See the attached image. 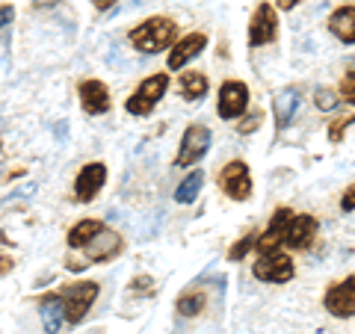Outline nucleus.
I'll return each mask as SVG.
<instances>
[{
    "label": "nucleus",
    "mask_w": 355,
    "mask_h": 334,
    "mask_svg": "<svg viewBox=\"0 0 355 334\" xmlns=\"http://www.w3.org/2000/svg\"><path fill=\"white\" fill-rule=\"evenodd\" d=\"M175 36H178L175 21L166 18V15H154V18H146L142 24L133 27L128 39L139 53H160L166 48H172Z\"/></svg>",
    "instance_id": "obj_1"
},
{
    "label": "nucleus",
    "mask_w": 355,
    "mask_h": 334,
    "mask_svg": "<svg viewBox=\"0 0 355 334\" xmlns=\"http://www.w3.org/2000/svg\"><path fill=\"white\" fill-rule=\"evenodd\" d=\"M98 293H101V287H98V281H77V284L62 287V290H60L57 296L62 299L65 322H71V326H80L83 317L89 314V308L95 305Z\"/></svg>",
    "instance_id": "obj_2"
},
{
    "label": "nucleus",
    "mask_w": 355,
    "mask_h": 334,
    "mask_svg": "<svg viewBox=\"0 0 355 334\" xmlns=\"http://www.w3.org/2000/svg\"><path fill=\"white\" fill-rule=\"evenodd\" d=\"M166 89H169V74H151L146 77L139 86H137V92H133L128 101H125V109L130 116H148L154 107L160 104V98L166 95Z\"/></svg>",
    "instance_id": "obj_3"
},
{
    "label": "nucleus",
    "mask_w": 355,
    "mask_h": 334,
    "mask_svg": "<svg viewBox=\"0 0 355 334\" xmlns=\"http://www.w3.org/2000/svg\"><path fill=\"white\" fill-rule=\"evenodd\" d=\"M219 189L231 202H249L252 198V172H249L246 160L225 163V169L219 172Z\"/></svg>",
    "instance_id": "obj_4"
},
{
    "label": "nucleus",
    "mask_w": 355,
    "mask_h": 334,
    "mask_svg": "<svg viewBox=\"0 0 355 334\" xmlns=\"http://www.w3.org/2000/svg\"><path fill=\"white\" fill-rule=\"evenodd\" d=\"M210 139H214V133H210L207 125H190L181 137V148H178L175 166H196L207 154Z\"/></svg>",
    "instance_id": "obj_5"
},
{
    "label": "nucleus",
    "mask_w": 355,
    "mask_h": 334,
    "mask_svg": "<svg viewBox=\"0 0 355 334\" xmlns=\"http://www.w3.org/2000/svg\"><path fill=\"white\" fill-rule=\"evenodd\" d=\"M77 252H83V261L86 263H107V261H113L119 258L121 252H125V240H121V234L116 231H98L92 240L86 243V246H80Z\"/></svg>",
    "instance_id": "obj_6"
},
{
    "label": "nucleus",
    "mask_w": 355,
    "mask_h": 334,
    "mask_svg": "<svg viewBox=\"0 0 355 334\" xmlns=\"http://www.w3.org/2000/svg\"><path fill=\"white\" fill-rule=\"evenodd\" d=\"M279 39V12L272 9V3H258V9L249 18V44L261 48Z\"/></svg>",
    "instance_id": "obj_7"
},
{
    "label": "nucleus",
    "mask_w": 355,
    "mask_h": 334,
    "mask_svg": "<svg viewBox=\"0 0 355 334\" xmlns=\"http://www.w3.org/2000/svg\"><path fill=\"white\" fill-rule=\"evenodd\" d=\"M252 275L258 281H270V284H287L291 278L296 275V266L293 261L282 252H272V254H261V261H254L252 266Z\"/></svg>",
    "instance_id": "obj_8"
},
{
    "label": "nucleus",
    "mask_w": 355,
    "mask_h": 334,
    "mask_svg": "<svg viewBox=\"0 0 355 334\" xmlns=\"http://www.w3.org/2000/svg\"><path fill=\"white\" fill-rule=\"evenodd\" d=\"M323 305L331 317L338 319H352L355 314V278L347 275L343 281H335L323 296Z\"/></svg>",
    "instance_id": "obj_9"
},
{
    "label": "nucleus",
    "mask_w": 355,
    "mask_h": 334,
    "mask_svg": "<svg viewBox=\"0 0 355 334\" xmlns=\"http://www.w3.org/2000/svg\"><path fill=\"white\" fill-rule=\"evenodd\" d=\"M249 107V86L243 80H225L219 86V101L216 113L222 118H240Z\"/></svg>",
    "instance_id": "obj_10"
},
{
    "label": "nucleus",
    "mask_w": 355,
    "mask_h": 334,
    "mask_svg": "<svg viewBox=\"0 0 355 334\" xmlns=\"http://www.w3.org/2000/svg\"><path fill=\"white\" fill-rule=\"evenodd\" d=\"M104 184H107V166L101 160L86 163L74 177V198L77 202H92V198L101 193Z\"/></svg>",
    "instance_id": "obj_11"
},
{
    "label": "nucleus",
    "mask_w": 355,
    "mask_h": 334,
    "mask_svg": "<svg viewBox=\"0 0 355 334\" xmlns=\"http://www.w3.org/2000/svg\"><path fill=\"white\" fill-rule=\"evenodd\" d=\"M205 48H207V33H187L184 39H178V44H172L166 65H169V71H181L184 65L196 60Z\"/></svg>",
    "instance_id": "obj_12"
},
{
    "label": "nucleus",
    "mask_w": 355,
    "mask_h": 334,
    "mask_svg": "<svg viewBox=\"0 0 355 334\" xmlns=\"http://www.w3.org/2000/svg\"><path fill=\"white\" fill-rule=\"evenodd\" d=\"M317 219L311 216V213H293L291 222H287V228H284V246H291V249H308L311 243H314L317 237Z\"/></svg>",
    "instance_id": "obj_13"
},
{
    "label": "nucleus",
    "mask_w": 355,
    "mask_h": 334,
    "mask_svg": "<svg viewBox=\"0 0 355 334\" xmlns=\"http://www.w3.org/2000/svg\"><path fill=\"white\" fill-rule=\"evenodd\" d=\"M293 216V210L291 207H279L272 213V222L266 225V231L261 234L258 240H254V249H258V254H272V252H279V246H284V228H287V222H291Z\"/></svg>",
    "instance_id": "obj_14"
},
{
    "label": "nucleus",
    "mask_w": 355,
    "mask_h": 334,
    "mask_svg": "<svg viewBox=\"0 0 355 334\" xmlns=\"http://www.w3.org/2000/svg\"><path fill=\"white\" fill-rule=\"evenodd\" d=\"M77 95H80L83 113H89V116L110 113V107H113L110 89H107V83H101V80H83L80 86H77Z\"/></svg>",
    "instance_id": "obj_15"
},
{
    "label": "nucleus",
    "mask_w": 355,
    "mask_h": 334,
    "mask_svg": "<svg viewBox=\"0 0 355 334\" xmlns=\"http://www.w3.org/2000/svg\"><path fill=\"white\" fill-rule=\"evenodd\" d=\"M299 104H302V95H299L296 86H284V89L275 92V98H272V113H275V125H279V130L291 128V121L296 118Z\"/></svg>",
    "instance_id": "obj_16"
},
{
    "label": "nucleus",
    "mask_w": 355,
    "mask_h": 334,
    "mask_svg": "<svg viewBox=\"0 0 355 334\" xmlns=\"http://www.w3.org/2000/svg\"><path fill=\"white\" fill-rule=\"evenodd\" d=\"M329 30H331V36H338L343 44H352L355 42V6L352 3L338 6L335 12L329 15Z\"/></svg>",
    "instance_id": "obj_17"
},
{
    "label": "nucleus",
    "mask_w": 355,
    "mask_h": 334,
    "mask_svg": "<svg viewBox=\"0 0 355 334\" xmlns=\"http://www.w3.org/2000/svg\"><path fill=\"white\" fill-rule=\"evenodd\" d=\"M39 314L44 322V331L48 334H57L65 326V310H62V299L57 293H44L39 299Z\"/></svg>",
    "instance_id": "obj_18"
},
{
    "label": "nucleus",
    "mask_w": 355,
    "mask_h": 334,
    "mask_svg": "<svg viewBox=\"0 0 355 334\" xmlns=\"http://www.w3.org/2000/svg\"><path fill=\"white\" fill-rule=\"evenodd\" d=\"M207 89H210L207 74H202V71H184L181 74V95H184V101H202V98L207 95Z\"/></svg>",
    "instance_id": "obj_19"
},
{
    "label": "nucleus",
    "mask_w": 355,
    "mask_h": 334,
    "mask_svg": "<svg viewBox=\"0 0 355 334\" xmlns=\"http://www.w3.org/2000/svg\"><path fill=\"white\" fill-rule=\"evenodd\" d=\"M202 186H205V172H202V169L190 172L181 184H178V189H175V202H178V204H193L196 198H198V193H202Z\"/></svg>",
    "instance_id": "obj_20"
},
{
    "label": "nucleus",
    "mask_w": 355,
    "mask_h": 334,
    "mask_svg": "<svg viewBox=\"0 0 355 334\" xmlns=\"http://www.w3.org/2000/svg\"><path fill=\"white\" fill-rule=\"evenodd\" d=\"M104 228H107V225H104L101 219H83V222H77V225L69 231V249L77 252L80 246H86V243L92 240L98 231H104Z\"/></svg>",
    "instance_id": "obj_21"
},
{
    "label": "nucleus",
    "mask_w": 355,
    "mask_h": 334,
    "mask_svg": "<svg viewBox=\"0 0 355 334\" xmlns=\"http://www.w3.org/2000/svg\"><path fill=\"white\" fill-rule=\"evenodd\" d=\"M205 305H207V299H205V293L202 290H187V293H181L178 296V302H175V310H178V317H187V319H193V317H198L205 310Z\"/></svg>",
    "instance_id": "obj_22"
},
{
    "label": "nucleus",
    "mask_w": 355,
    "mask_h": 334,
    "mask_svg": "<svg viewBox=\"0 0 355 334\" xmlns=\"http://www.w3.org/2000/svg\"><path fill=\"white\" fill-rule=\"evenodd\" d=\"M314 104H317V109L329 113V109H335L340 104V95L335 92V89H329V86H320L317 92H314Z\"/></svg>",
    "instance_id": "obj_23"
},
{
    "label": "nucleus",
    "mask_w": 355,
    "mask_h": 334,
    "mask_svg": "<svg viewBox=\"0 0 355 334\" xmlns=\"http://www.w3.org/2000/svg\"><path fill=\"white\" fill-rule=\"evenodd\" d=\"M254 237H258V234H246V237H240L237 243H234V246H231L228 249V261H243V258H246V254H249V249L254 246Z\"/></svg>",
    "instance_id": "obj_24"
},
{
    "label": "nucleus",
    "mask_w": 355,
    "mask_h": 334,
    "mask_svg": "<svg viewBox=\"0 0 355 334\" xmlns=\"http://www.w3.org/2000/svg\"><path fill=\"white\" fill-rule=\"evenodd\" d=\"M154 290H157V281H154L151 275H137L130 281V293L133 296H154Z\"/></svg>",
    "instance_id": "obj_25"
},
{
    "label": "nucleus",
    "mask_w": 355,
    "mask_h": 334,
    "mask_svg": "<svg viewBox=\"0 0 355 334\" xmlns=\"http://www.w3.org/2000/svg\"><path fill=\"white\" fill-rule=\"evenodd\" d=\"M352 118L355 116H347V118H335L329 125V142H343V133L352 128Z\"/></svg>",
    "instance_id": "obj_26"
},
{
    "label": "nucleus",
    "mask_w": 355,
    "mask_h": 334,
    "mask_svg": "<svg viewBox=\"0 0 355 334\" xmlns=\"http://www.w3.org/2000/svg\"><path fill=\"white\" fill-rule=\"evenodd\" d=\"M340 98L347 104L355 101V69H352V65L347 69V74H343V80H340Z\"/></svg>",
    "instance_id": "obj_27"
},
{
    "label": "nucleus",
    "mask_w": 355,
    "mask_h": 334,
    "mask_svg": "<svg viewBox=\"0 0 355 334\" xmlns=\"http://www.w3.org/2000/svg\"><path fill=\"white\" fill-rule=\"evenodd\" d=\"M261 121H263V109H252V113L246 116V121H240L237 125V130L246 137V133H252V130H258L261 128Z\"/></svg>",
    "instance_id": "obj_28"
},
{
    "label": "nucleus",
    "mask_w": 355,
    "mask_h": 334,
    "mask_svg": "<svg viewBox=\"0 0 355 334\" xmlns=\"http://www.w3.org/2000/svg\"><path fill=\"white\" fill-rule=\"evenodd\" d=\"M352 207H355V186L349 184L347 193H343V198H340V210L343 213H352Z\"/></svg>",
    "instance_id": "obj_29"
},
{
    "label": "nucleus",
    "mask_w": 355,
    "mask_h": 334,
    "mask_svg": "<svg viewBox=\"0 0 355 334\" xmlns=\"http://www.w3.org/2000/svg\"><path fill=\"white\" fill-rule=\"evenodd\" d=\"M12 18H15V9L12 6H0V30H3L6 24H12Z\"/></svg>",
    "instance_id": "obj_30"
},
{
    "label": "nucleus",
    "mask_w": 355,
    "mask_h": 334,
    "mask_svg": "<svg viewBox=\"0 0 355 334\" xmlns=\"http://www.w3.org/2000/svg\"><path fill=\"white\" fill-rule=\"evenodd\" d=\"M12 266H15V261H12V258H6V254H0V275L12 272Z\"/></svg>",
    "instance_id": "obj_31"
},
{
    "label": "nucleus",
    "mask_w": 355,
    "mask_h": 334,
    "mask_svg": "<svg viewBox=\"0 0 355 334\" xmlns=\"http://www.w3.org/2000/svg\"><path fill=\"white\" fill-rule=\"evenodd\" d=\"M299 3H302V0H275V6L284 9V12H291V9H296Z\"/></svg>",
    "instance_id": "obj_32"
},
{
    "label": "nucleus",
    "mask_w": 355,
    "mask_h": 334,
    "mask_svg": "<svg viewBox=\"0 0 355 334\" xmlns=\"http://www.w3.org/2000/svg\"><path fill=\"white\" fill-rule=\"evenodd\" d=\"M92 3H95V9H101V12H104V9H113L116 6V0H92Z\"/></svg>",
    "instance_id": "obj_33"
},
{
    "label": "nucleus",
    "mask_w": 355,
    "mask_h": 334,
    "mask_svg": "<svg viewBox=\"0 0 355 334\" xmlns=\"http://www.w3.org/2000/svg\"><path fill=\"white\" fill-rule=\"evenodd\" d=\"M53 3H60V0H36V6L44 9V6H53Z\"/></svg>",
    "instance_id": "obj_34"
},
{
    "label": "nucleus",
    "mask_w": 355,
    "mask_h": 334,
    "mask_svg": "<svg viewBox=\"0 0 355 334\" xmlns=\"http://www.w3.org/2000/svg\"><path fill=\"white\" fill-rule=\"evenodd\" d=\"M92 334H98V331H92Z\"/></svg>",
    "instance_id": "obj_35"
}]
</instances>
